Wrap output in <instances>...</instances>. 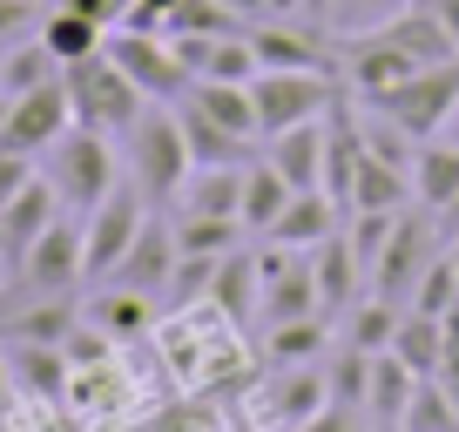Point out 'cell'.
Wrapping results in <instances>:
<instances>
[{
  "label": "cell",
  "instance_id": "obj_1",
  "mask_svg": "<svg viewBox=\"0 0 459 432\" xmlns=\"http://www.w3.org/2000/svg\"><path fill=\"white\" fill-rule=\"evenodd\" d=\"M61 82H68V101H74V129L129 135V122L149 108V95H143V88H135L122 68H115L108 48H95V55L68 61V68H61Z\"/></svg>",
  "mask_w": 459,
  "mask_h": 432
},
{
  "label": "cell",
  "instance_id": "obj_2",
  "mask_svg": "<svg viewBox=\"0 0 459 432\" xmlns=\"http://www.w3.org/2000/svg\"><path fill=\"white\" fill-rule=\"evenodd\" d=\"M196 169L189 162V135H183V116L176 101H149L143 116L129 122V176L149 203H176L183 176Z\"/></svg>",
  "mask_w": 459,
  "mask_h": 432
},
{
  "label": "cell",
  "instance_id": "obj_3",
  "mask_svg": "<svg viewBox=\"0 0 459 432\" xmlns=\"http://www.w3.org/2000/svg\"><path fill=\"white\" fill-rule=\"evenodd\" d=\"M365 108H378V116H392L405 135H419V143H432V135L446 129V116L459 108V61H432V68H412L399 88H385V95H372Z\"/></svg>",
  "mask_w": 459,
  "mask_h": 432
},
{
  "label": "cell",
  "instance_id": "obj_4",
  "mask_svg": "<svg viewBox=\"0 0 459 432\" xmlns=\"http://www.w3.org/2000/svg\"><path fill=\"white\" fill-rule=\"evenodd\" d=\"M250 101H257V122H264V143L284 129H298V122H317L338 101V82H331L325 68H264L257 82H250Z\"/></svg>",
  "mask_w": 459,
  "mask_h": 432
},
{
  "label": "cell",
  "instance_id": "obj_5",
  "mask_svg": "<svg viewBox=\"0 0 459 432\" xmlns=\"http://www.w3.org/2000/svg\"><path fill=\"white\" fill-rule=\"evenodd\" d=\"M439 250H446V237H439V223H432V210L405 203L399 223H392V237H385V250H378V264H372V298L405 304V298H412V284L426 277V264L439 257Z\"/></svg>",
  "mask_w": 459,
  "mask_h": 432
},
{
  "label": "cell",
  "instance_id": "obj_6",
  "mask_svg": "<svg viewBox=\"0 0 459 432\" xmlns=\"http://www.w3.org/2000/svg\"><path fill=\"white\" fill-rule=\"evenodd\" d=\"M115 135H95V129H68L55 149H48V176H55L61 203L74 216H88L101 196L115 189Z\"/></svg>",
  "mask_w": 459,
  "mask_h": 432
},
{
  "label": "cell",
  "instance_id": "obj_7",
  "mask_svg": "<svg viewBox=\"0 0 459 432\" xmlns=\"http://www.w3.org/2000/svg\"><path fill=\"white\" fill-rule=\"evenodd\" d=\"M149 223V196L135 183H115L95 210L82 216V250H88V277H108L115 264L129 257V244L143 237Z\"/></svg>",
  "mask_w": 459,
  "mask_h": 432
},
{
  "label": "cell",
  "instance_id": "obj_8",
  "mask_svg": "<svg viewBox=\"0 0 459 432\" xmlns=\"http://www.w3.org/2000/svg\"><path fill=\"white\" fill-rule=\"evenodd\" d=\"M21 277H28V290H41V298H68V290L88 277L82 216H74V210H61L55 223H48V230L34 237L28 250H21Z\"/></svg>",
  "mask_w": 459,
  "mask_h": 432
},
{
  "label": "cell",
  "instance_id": "obj_9",
  "mask_svg": "<svg viewBox=\"0 0 459 432\" xmlns=\"http://www.w3.org/2000/svg\"><path fill=\"white\" fill-rule=\"evenodd\" d=\"M115 55V68L129 74L135 88H143L149 101H183L189 88V68L176 61L169 34H135V28H108V41H101Z\"/></svg>",
  "mask_w": 459,
  "mask_h": 432
},
{
  "label": "cell",
  "instance_id": "obj_10",
  "mask_svg": "<svg viewBox=\"0 0 459 432\" xmlns=\"http://www.w3.org/2000/svg\"><path fill=\"white\" fill-rule=\"evenodd\" d=\"M68 129H74V101H68V82L55 74V82L14 95V108H7V135H0V143L21 149V156H48Z\"/></svg>",
  "mask_w": 459,
  "mask_h": 432
},
{
  "label": "cell",
  "instance_id": "obj_11",
  "mask_svg": "<svg viewBox=\"0 0 459 432\" xmlns=\"http://www.w3.org/2000/svg\"><path fill=\"white\" fill-rule=\"evenodd\" d=\"M325 405H331V378L311 372V365H271V385L257 392V419L264 426H290V432L304 419H317Z\"/></svg>",
  "mask_w": 459,
  "mask_h": 432
},
{
  "label": "cell",
  "instance_id": "obj_12",
  "mask_svg": "<svg viewBox=\"0 0 459 432\" xmlns=\"http://www.w3.org/2000/svg\"><path fill=\"white\" fill-rule=\"evenodd\" d=\"M169 271H176V223H162V216H149L143 237L129 244V257L115 264L101 284H129V290H149V298L162 304V290H169Z\"/></svg>",
  "mask_w": 459,
  "mask_h": 432
},
{
  "label": "cell",
  "instance_id": "obj_13",
  "mask_svg": "<svg viewBox=\"0 0 459 432\" xmlns=\"http://www.w3.org/2000/svg\"><path fill=\"white\" fill-rule=\"evenodd\" d=\"M338 68H344V82H351V95L372 101V95H385V88H399L419 61L405 55L399 41H385V34H365V41H351V48L338 55Z\"/></svg>",
  "mask_w": 459,
  "mask_h": 432
},
{
  "label": "cell",
  "instance_id": "obj_14",
  "mask_svg": "<svg viewBox=\"0 0 459 432\" xmlns=\"http://www.w3.org/2000/svg\"><path fill=\"white\" fill-rule=\"evenodd\" d=\"M331 230H344V203H338V196H325V189H298V196L284 203V216H277L271 230H264V244L317 250Z\"/></svg>",
  "mask_w": 459,
  "mask_h": 432
},
{
  "label": "cell",
  "instance_id": "obj_15",
  "mask_svg": "<svg viewBox=\"0 0 459 432\" xmlns=\"http://www.w3.org/2000/svg\"><path fill=\"white\" fill-rule=\"evenodd\" d=\"M311 277H317V304H325V317L338 324V317L359 304V277H365V264H359V250H351L344 230H331L325 244L311 250Z\"/></svg>",
  "mask_w": 459,
  "mask_h": 432
},
{
  "label": "cell",
  "instance_id": "obj_16",
  "mask_svg": "<svg viewBox=\"0 0 459 432\" xmlns=\"http://www.w3.org/2000/svg\"><path fill=\"white\" fill-rule=\"evenodd\" d=\"M183 216H237L244 210V162H196L176 189Z\"/></svg>",
  "mask_w": 459,
  "mask_h": 432
},
{
  "label": "cell",
  "instance_id": "obj_17",
  "mask_svg": "<svg viewBox=\"0 0 459 432\" xmlns=\"http://www.w3.org/2000/svg\"><path fill=\"white\" fill-rule=\"evenodd\" d=\"M183 101H189V108H203V116H210L216 129H230L237 143H264V122H257V101H250V82H189Z\"/></svg>",
  "mask_w": 459,
  "mask_h": 432
},
{
  "label": "cell",
  "instance_id": "obj_18",
  "mask_svg": "<svg viewBox=\"0 0 459 432\" xmlns=\"http://www.w3.org/2000/svg\"><path fill=\"white\" fill-rule=\"evenodd\" d=\"M61 210H68V203H61L55 176H28V183H21V196L0 210V230H7V250H14V264H21V250H28Z\"/></svg>",
  "mask_w": 459,
  "mask_h": 432
},
{
  "label": "cell",
  "instance_id": "obj_19",
  "mask_svg": "<svg viewBox=\"0 0 459 432\" xmlns=\"http://www.w3.org/2000/svg\"><path fill=\"white\" fill-rule=\"evenodd\" d=\"M257 298H264V257H257V244H237L223 264H216L210 304L230 317V324H244V317L257 311Z\"/></svg>",
  "mask_w": 459,
  "mask_h": 432
},
{
  "label": "cell",
  "instance_id": "obj_20",
  "mask_svg": "<svg viewBox=\"0 0 459 432\" xmlns=\"http://www.w3.org/2000/svg\"><path fill=\"white\" fill-rule=\"evenodd\" d=\"M156 311L162 304L149 298V290H129V284H108V290H95V298H88V324H101V332L115 338V345H129V338H143L149 324H156Z\"/></svg>",
  "mask_w": 459,
  "mask_h": 432
},
{
  "label": "cell",
  "instance_id": "obj_21",
  "mask_svg": "<svg viewBox=\"0 0 459 432\" xmlns=\"http://www.w3.org/2000/svg\"><path fill=\"white\" fill-rule=\"evenodd\" d=\"M419 392V372L412 365H399L392 351H372V385H365V419H372L378 432H399L405 405H412Z\"/></svg>",
  "mask_w": 459,
  "mask_h": 432
},
{
  "label": "cell",
  "instance_id": "obj_22",
  "mask_svg": "<svg viewBox=\"0 0 459 432\" xmlns=\"http://www.w3.org/2000/svg\"><path fill=\"white\" fill-rule=\"evenodd\" d=\"M271 162L284 169L290 189H325V122H298L271 135Z\"/></svg>",
  "mask_w": 459,
  "mask_h": 432
},
{
  "label": "cell",
  "instance_id": "obj_23",
  "mask_svg": "<svg viewBox=\"0 0 459 432\" xmlns=\"http://www.w3.org/2000/svg\"><path fill=\"white\" fill-rule=\"evenodd\" d=\"M412 203L419 210H432L439 216L446 203H459V149L453 143H419V156H412Z\"/></svg>",
  "mask_w": 459,
  "mask_h": 432
},
{
  "label": "cell",
  "instance_id": "obj_24",
  "mask_svg": "<svg viewBox=\"0 0 459 432\" xmlns=\"http://www.w3.org/2000/svg\"><path fill=\"white\" fill-rule=\"evenodd\" d=\"M290 196H298V189L284 183V169H277L271 156H264V162H244V210H237V216H244V230H250V237L271 230L277 216H284Z\"/></svg>",
  "mask_w": 459,
  "mask_h": 432
},
{
  "label": "cell",
  "instance_id": "obj_25",
  "mask_svg": "<svg viewBox=\"0 0 459 432\" xmlns=\"http://www.w3.org/2000/svg\"><path fill=\"white\" fill-rule=\"evenodd\" d=\"M385 41H399L405 55L419 61V68H432V61H459V41H453V28H446L432 7H412V14H399L392 28H378Z\"/></svg>",
  "mask_w": 459,
  "mask_h": 432
},
{
  "label": "cell",
  "instance_id": "obj_26",
  "mask_svg": "<svg viewBox=\"0 0 459 432\" xmlns=\"http://www.w3.org/2000/svg\"><path fill=\"white\" fill-rule=\"evenodd\" d=\"M250 48H257L264 68H331L325 48L290 21H250Z\"/></svg>",
  "mask_w": 459,
  "mask_h": 432
},
{
  "label": "cell",
  "instance_id": "obj_27",
  "mask_svg": "<svg viewBox=\"0 0 459 432\" xmlns=\"http://www.w3.org/2000/svg\"><path fill=\"white\" fill-rule=\"evenodd\" d=\"M392 359L412 365L419 378H439V359H446V317H426V311H405L399 332H392Z\"/></svg>",
  "mask_w": 459,
  "mask_h": 432
},
{
  "label": "cell",
  "instance_id": "obj_28",
  "mask_svg": "<svg viewBox=\"0 0 459 432\" xmlns=\"http://www.w3.org/2000/svg\"><path fill=\"white\" fill-rule=\"evenodd\" d=\"M399 317H405V304L372 298V290H365V298L338 317V345H351V351H385L392 332H399Z\"/></svg>",
  "mask_w": 459,
  "mask_h": 432
},
{
  "label": "cell",
  "instance_id": "obj_29",
  "mask_svg": "<svg viewBox=\"0 0 459 432\" xmlns=\"http://www.w3.org/2000/svg\"><path fill=\"white\" fill-rule=\"evenodd\" d=\"M405 203H412V176L359 149V176H351V203H344V216H351V210H405Z\"/></svg>",
  "mask_w": 459,
  "mask_h": 432
},
{
  "label": "cell",
  "instance_id": "obj_30",
  "mask_svg": "<svg viewBox=\"0 0 459 432\" xmlns=\"http://www.w3.org/2000/svg\"><path fill=\"white\" fill-rule=\"evenodd\" d=\"M14 385L21 392H34V399H61V392H68V378H74V365H68V351L61 345H28V338H21L14 345Z\"/></svg>",
  "mask_w": 459,
  "mask_h": 432
},
{
  "label": "cell",
  "instance_id": "obj_31",
  "mask_svg": "<svg viewBox=\"0 0 459 432\" xmlns=\"http://www.w3.org/2000/svg\"><path fill=\"white\" fill-rule=\"evenodd\" d=\"M41 41L55 48V55H61V68H68V61L95 55V48L108 41V28H101V21H88L82 7H68V0H55V7L41 14Z\"/></svg>",
  "mask_w": 459,
  "mask_h": 432
},
{
  "label": "cell",
  "instance_id": "obj_32",
  "mask_svg": "<svg viewBox=\"0 0 459 432\" xmlns=\"http://www.w3.org/2000/svg\"><path fill=\"white\" fill-rule=\"evenodd\" d=\"M237 244H250L244 216H183L176 210V250H189V257H230Z\"/></svg>",
  "mask_w": 459,
  "mask_h": 432
},
{
  "label": "cell",
  "instance_id": "obj_33",
  "mask_svg": "<svg viewBox=\"0 0 459 432\" xmlns=\"http://www.w3.org/2000/svg\"><path fill=\"white\" fill-rule=\"evenodd\" d=\"M325 345H331V317H284L264 338V359L271 365H311Z\"/></svg>",
  "mask_w": 459,
  "mask_h": 432
},
{
  "label": "cell",
  "instance_id": "obj_34",
  "mask_svg": "<svg viewBox=\"0 0 459 432\" xmlns=\"http://www.w3.org/2000/svg\"><path fill=\"white\" fill-rule=\"evenodd\" d=\"M176 116H183V135H189V162H237L250 143H237L230 129H216L203 108H189V101H176Z\"/></svg>",
  "mask_w": 459,
  "mask_h": 432
},
{
  "label": "cell",
  "instance_id": "obj_35",
  "mask_svg": "<svg viewBox=\"0 0 459 432\" xmlns=\"http://www.w3.org/2000/svg\"><path fill=\"white\" fill-rule=\"evenodd\" d=\"M459 304V264L453 250H439V257L426 264V277L412 284V298H405V311H426V317H446Z\"/></svg>",
  "mask_w": 459,
  "mask_h": 432
},
{
  "label": "cell",
  "instance_id": "obj_36",
  "mask_svg": "<svg viewBox=\"0 0 459 432\" xmlns=\"http://www.w3.org/2000/svg\"><path fill=\"white\" fill-rule=\"evenodd\" d=\"M399 432H459V405H453V392H446L439 378H419V392H412V405H405Z\"/></svg>",
  "mask_w": 459,
  "mask_h": 432
},
{
  "label": "cell",
  "instance_id": "obj_37",
  "mask_svg": "<svg viewBox=\"0 0 459 432\" xmlns=\"http://www.w3.org/2000/svg\"><path fill=\"white\" fill-rule=\"evenodd\" d=\"M55 74H61V55L48 41H28V48H14V55L0 61V88H7V95H28V88L55 82Z\"/></svg>",
  "mask_w": 459,
  "mask_h": 432
},
{
  "label": "cell",
  "instance_id": "obj_38",
  "mask_svg": "<svg viewBox=\"0 0 459 432\" xmlns=\"http://www.w3.org/2000/svg\"><path fill=\"white\" fill-rule=\"evenodd\" d=\"M216 264H223V257H189V250H176V271H169V290H162V304H169V311H189V304H203V298H210V284H216Z\"/></svg>",
  "mask_w": 459,
  "mask_h": 432
},
{
  "label": "cell",
  "instance_id": "obj_39",
  "mask_svg": "<svg viewBox=\"0 0 459 432\" xmlns=\"http://www.w3.org/2000/svg\"><path fill=\"white\" fill-rule=\"evenodd\" d=\"M68 324H74V304L68 298H48L41 311H21L14 324H7V338H28V345H61V338H68Z\"/></svg>",
  "mask_w": 459,
  "mask_h": 432
},
{
  "label": "cell",
  "instance_id": "obj_40",
  "mask_svg": "<svg viewBox=\"0 0 459 432\" xmlns=\"http://www.w3.org/2000/svg\"><path fill=\"white\" fill-rule=\"evenodd\" d=\"M365 385H372V351L338 345V365H331V405H344V412H365Z\"/></svg>",
  "mask_w": 459,
  "mask_h": 432
},
{
  "label": "cell",
  "instance_id": "obj_41",
  "mask_svg": "<svg viewBox=\"0 0 459 432\" xmlns=\"http://www.w3.org/2000/svg\"><path fill=\"white\" fill-rule=\"evenodd\" d=\"M230 28H250V21L230 14L223 0H176L169 7V34H230Z\"/></svg>",
  "mask_w": 459,
  "mask_h": 432
},
{
  "label": "cell",
  "instance_id": "obj_42",
  "mask_svg": "<svg viewBox=\"0 0 459 432\" xmlns=\"http://www.w3.org/2000/svg\"><path fill=\"white\" fill-rule=\"evenodd\" d=\"M28 176H34V156H21V149L0 143V210L21 196V183H28Z\"/></svg>",
  "mask_w": 459,
  "mask_h": 432
},
{
  "label": "cell",
  "instance_id": "obj_43",
  "mask_svg": "<svg viewBox=\"0 0 459 432\" xmlns=\"http://www.w3.org/2000/svg\"><path fill=\"white\" fill-rule=\"evenodd\" d=\"M28 21H41V7H34V0H0V48L21 41V28H28Z\"/></svg>",
  "mask_w": 459,
  "mask_h": 432
},
{
  "label": "cell",
  "instance_id": "obj_44",
  "mask_svg": "<svg viewBox=\"0 0 459 432\" xmlns=\"http://www.w3.org/2000/svg\"><path fill=\"white\" fill-rule=\"evenodd\" d=\"M298 432H359V419L344 412V405H325V412H317V419H304Z\"/></svg>",
  "mask_w": 459,
  "mask_h": 432
},
{
  "label": "cell",
  "instance_id": "obj_45",
  "mask_svg": "<svg viewBox=\"0 0 459 432\" xmlns=\"http://www.w3.org/2000/svg\"><path fill=\"white\" fill-rule=\"evenodd\" d=\"M230 14H244V21H264V14H284V7H298V0H223Z\"/></svg>",
  "mask_w": 459,
  "mask_h": 432
},
{
  "label": "cell",
  "instance_id": "obj_46",
  "mask_svg": "<svg viewBox=\"0 0 459 432\" xmlns=\"http://www.w3.org/2000/svg\"><path fill=\"white\" fill-rule=\"evenodd\" d=\"M7 412H14V365L0 359V419H7Z\"/></svg>",
  "mask_w": 459,
  "mask_h": 432
},
{
  "label": "cell",
  "instance_id": "obj_47",
  "mask_svg": "<svg viewBox=\"0 0 459 432\" xmlns=\"http://www.w3.org/2000/svg\"><path fill=\"white\" fill-rule=\"evenodd\" d=\"M432 14H439L446 28H453V41H459V0H439V7H432Z\"/></svg>",
  "mask_w": 459,
  "mask_h": 432
},
{
  "label": "cell",
  "instance_id": "obj_48",
  "mask_svg": "<svg viewBox=\"0 0 459 432\" xmlns=\"http://www.w3.org/2000/svg\"><path fill=\"white\" fill-rule=\"evenodd\" d=\"M439 143H453V149H459V108H453V116H446V129H439Z\"/></svg>",
  "mask_w": 459,
  "mask_h": 432
},
{
  "label": "cell",
  "instance_id": "obj_49",
  "mask_svg": "<svg viewBox=\"0 0 459 432\" xmlns=\"http://www.w3.org/2000/svg\"><path fill=\"white\" fill-rule=\"evenodd\" d=\"M7 108H14V95H7V88H0V135H7Z\"/></svg>",
  "mask_w": 459,
  "mask_h": 432
},
{
  "label": "cell",
  "instance_id": "obj_50",
  "mask_svg": "<svg viewBox=\"0 0 459 432\" xmlns=\"http://www.w3.org/2000/svg\"><path fill=\"white\" fill-rule=\"evenodd\" d=\"M446 250H453V264H459V237H453V244H446Z\"/></svg>",
  "mask_w": 459,
  "mask_h": 432
}]
</instances>
